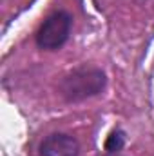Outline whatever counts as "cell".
Instances as JSON below:
<instances>
[{
  "mask_svg": "<svg viewBox=\"0 0 154 156\" xmlns=\"http://www.w3.org/2000/svg\"><path fill=\"white\" fill-rule=\"evenodd\" d=\"M105 87L107 73L102 67L82 64L62 76L58 83V93L65 104H80L89 98L100 96Z\"/></svg>",
  "mask_w": 154,
  "mask_h": 156,
  "instance_id": "1",
  "label": "cell"
},
{
  "mask_svg": "<svg viewBox=\"0 0 154 156\" xmlns=\"http://www.w3.org/2000/svg\"><path fill=\"white\" fill-rule=\"evenodd\" d=\"M73 31V15L65 9H56L44 18L35 33V44L44 51L62 49Z\"/></svg>",
  "mask_w": 154,
  "mask_h": 156,
  "instance_id": "2",
  "label": "cell"
},
{
  "mask_svg": "<svg viewBox=\"0 0 154 156\" xmlns=\"http://www.w3.org/2000/svg\"><path fill=\"white\" fill-rule=\"evenodd\" d=\"M40 156H80V142L67 133H51L38 145Z\"/></svg>",
  "mask_w": 154,
  "mask_h": 156,
  "instance_id": "3",
  "label": "cell"
},
{
  "mask_svg": "<svg viewBox=\"0 0 154 156\" xmlns=\"http://www.w3.org/2000/svg\"><path fill=\"white\" fill-rule=\"evenodd\" d=\"M125 144H127V133L121 127H114L105 138V144H103L105 154H118L125 147Z\"/></svg>",
  "mask_w": 154,
  "mask_h": 156,
  "instance_id": "4",
  "label": "cell"
},
{
  "mask_svg": "<svg viewBox=\"0 0 154 156\" xmlns=\"http://www.w3.org/2000/svg\"><path fill=\"white\" fill-rule=\"evenodd\" d=\"M105 156H120V154H105Z\"/></svg>",
  "mask_w": 154,
  "mask_h": 156,
  "instance_id": "5",
  "label": "cell"
}]
</instances>
